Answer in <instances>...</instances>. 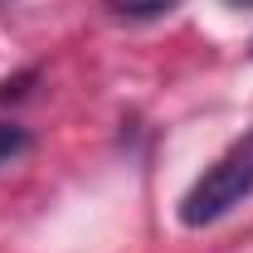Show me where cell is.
Returning <instances> with one entry per match:
<instances>
[{
  "label": "cell",
  "mask_w": 253,
  "mask_h": 253,
  "mask_svg": "<svg viewBox=\"0 0 253 253\" xmlns=\"http://www.w3.org/2000/svg\"><path fill=\"white\" fill-rule=\"evenodd\" d=\"M249 195H253V126L185 190V200H180V219H185L190 229H205V224L224 219L229 210H239Z\"/></svg>",
  "instance_id": "1"
},
{
  "label": "cell",
  "mask_w": 253,
  "mask_h": 253,
  "mask_svg": "<svg viewBox=\"0 0 253 253\" xmlns=\"http://www.w3.org/2000/svg\"><path fill=\"white\" fill-rule=\"evenodd\" d=\"M175 5L180 0H107V10L122 20H156V15H170Z\"/></svg>",
  "instance_id": "2"
},
{
  "label": "cell",
  "mask_w": 253,
  "mask_h": 253,
  "mask_svg": "<svg viewBox=\"0 0 253 253\" xmlns=\"http://www.w3.org/2000/svg\"><path fill=\"white\" fill-rule=\"evenodd\" d=\"M30 151V136L20 131V126H5L0 122V166H10L15 156H25Z\"/></svg>",
  "instance_id": "3"
},
{
  "label": "cell",
  "mask_w": 253,
  "mask_h": 253,
  "mask_svg": "<svg viewBox=\"0 0 253 253\" xmlns=\"http://www.w3.org/2000/svg\"><path fill=\"white\" fill-rule=\"evenodd\" d=\"M229 5H239V10H249V5H253V0H229Z\"/></svg>",
  "instance_id": "4"
}]
</instances>
